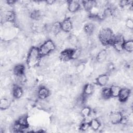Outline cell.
Returning a JSON list of instances; mask_svg holds the SVG:
<instances>
[{
  "label": "cell",
  "instance_id": "obj_14",
  "mask_svg": "<svg viewBox=\"0 0 133 133\" xmlns=\"http://www.w3.org/2000/svg\"><path fill=\"white\" fill-rule=\"evenodd\" d=\"M94 91V87L90 84H86L83 88L84 95L86 96H90Z\"/></svg>",
  "mask_w": 133,
  "mask_h": 133
},
{
  "label": "cell",
  "instance_id": "obj_9",
  "mask_svg": "<svg viewBox=\"0 0 133 133\" xmlns=\"http://www.w3.org/2000/svg\"><path fill=\"white\" fill-rule=\"evenodd\" d=\"M73 50L66 49L62 51L60 55V59L63 61H68L72 59V54Z\"/></svg>",
  "mask_w": 133,
  "mask_h": 133
},
{
  "label": "cell",
  "instance_id": "obj_30",
  "mask_svg": "<svg viewBox=\"0 0 133 133\" xmlns=\"http://www.w3.org/2000/svg\"><path fill=\"white\" fill-rule=\"evenodd\" d=\"M46 2L48 3V4L51 5V4H52L54 3H55V1H47Z\"/></svg>",
  "mask_w": 133,
  "mask_h": 133
},
{
  "label": "cell",
  "instance_id": "obj_25",
  "mask_svg": "<svg viewBox=\"0 0 133 133\" xmlns=\"http://www.w3.org/2000/svg\"><path fill=\"white\" fill-rule=\"evenodd\" d=\"M81 49L79 48L73 50L72 54V58L73 59H78L81 55Z\"/></svg>",
  "mask_w": 133,
  "mask_h": 133
},
{
  "label": "cell",
  "instance_id": "obj_28",
  "mask_svg": "<svg viewBox=\"0 0 133 133\" xmlns=\"http://www.w3.org/2000/svg\"><path fill=\"white\" fill-rule=\"evenodd\" d=\"M89 127H90L89 123H84L81 126V129H82L83 130H86L87 129H88Z\"/></svg>",
  "mask_w": 133,
  "mask_h": 133
},
{
  "label": "cell",
  "instance_id": "obj_19",
  "mask_svg": "<svg viewBox=\"0 0 133 133\" xmlns=\"http://www.w3.org/2000/svg\"><path fill=\"white\" fill-rule=\"evenodd\" d=\"M10 105V101L7 98H2L0 102V108L2 110H6Z\"/></svg>",
  "mask_w": 133,
  "mask_h": 133
},
{
  "label": "cell",
  "instance_id": "obj_21",
  "mask_svg": "<svg viewBox=\"0 0 133 133\" xmlns=\"http://www.w3.org/2000/svg\"><path fill=\"white\" fill-rule=\"evenodd\" d=\"M90 127L94 130H98L100 126V122L99 120L96 118L91 119L89 123Z\"/></svg>",
  "mask_w": 133,
  "mask_h": 133
},
{
  "label": "cell",
  "instance_id": "obj_3",
  "mask_svg": "<svg viewBox=\"0 0 133 133\" xmlns=\"http://www.w3.org/2000/svg\"><path fill=\"white\" fill-rule=\"evenodd\" d=\"M55 44L52 41H46L41 46L39 49L41 56L44 57L49 54L55 49Z\"/></svg>",
  "mask_w": 133,
  "mask_h": 133
},
{
  "label": "cell",
  "instance_id": "obj_29",
  "mask_svg": "<svg viewBox=\"0 0 133 133\" xmlns=\"http://www.w3.org/2000/svg\"><path fill=\"white\" fill-rule=\"evenodd\" d=\"M119 4L122 7H125V6H127L129 4V1H121L119 2Z\"/></svg>",
  "mask_w": 133,
  "mask_h": 133
},
{
  "label": "cell",
  "instance_id": "obj_15",
  "mask_svg": "<svg viewBox=\"0 0 133 133\" xmlns=\"http://www.w3.org/2000/svg\"><path fill=\"white\" fill-rule=\"evenodd\" d=\"M25 71L24 66L22 64H18L14 68V73L16 76L21 75L24 74Z\"/></svg>",
  "mask_w": 133,
  "mask_h": 133
},
{
  "label": "cell",
  "instance_id": "obj_20",
  "mask_svg": "<svg viewBox=\"0 0 133 133\" xmlns=\"http://www.w3.org/2000/svg\"><path fill=\"white\" fill-rule=\"evenodd\" d=\"M95 27L96 26L91 22L88 23L84 26V32L88 35H90L93 32Z\"/></svg>",
  "mask_w": 133,
  "mask_h": 133
},
{
  "label": "cell",
  "instance_id": "obj_13",
  "mask_svg": "<svg viewBox=\"0 0 133 133\" xmlns=\"http://www.w3.org/2000/svg\"><path fill=\"white\" fill-rule=\"evenodd\" d=\"M123 50L127 52H131L133 50V42L132 40L125 41L123 45Z\"/></svg>",
  "mask_w": 133,
  "mask_h": 133
},
{
  "label": "cell",
  "instance_id": "obj_27",
  "mask_svg": "<svg viewBox=\"0 0 133 133\" xmlns=\"http://www.w3.org/2000/svg\"><path fill=\"white\" fill-rule=\"evenodd\" d=\"M125 26L128 29L132 30V28H133L132 20L131 19H130V18L127 19L126 21V22H125Z\"/></svg>",
  "mask_w": 133,
  "mask_h": 133
},
{
  "label": "cell",
  "instance_id": "obj_10",
  "mask_svg": "<svg viewBox=\"0 0 133 133\" xmlns=\"http://www.w3.org/2000/svg\"><path fill=\"white\" fill-rule=\"evenodd\" d=\"M80 4L77 1H71L68 2V9L70 12H75L79 10Z\"/></svg>",
  "mask_w": 133,
  "mask_h": 133
},
{
  "label": "cell",
  "instance_id": "obj_5",
  "mask_svg": "<svg viewBox=\"0 0 133 133\" xmlns=\"http://www.w3.org/2000/svg\"><path fill=\"white\" fill-rule=\"evenodd\" d=\"M130 89L127 88H124L121 89L118 94V98L121 102H124L127 100L130 96Z\"/></svg>",
  "mask_w": 133,
  "mask_h": 133
},
{
  "label": "cell",
  "instance_id": "obj_26",
  "mask_svg": "<svg viewBox=\"0 0 133 133\" xmlns=\"http://www.w3.org/2000/svg\"><path fill=\"white\" fill-rule=\"evenodd\" d=\"M85 69V65L83 62H80L76 66V71L78 74L82 73Z\"/></svg>",
  "mask_w": 133,
  "mask_h": 133
},
{
  "label": "cell",
  "instance_id": "obj_6",
  "mask_svg": "<svg viewBox=\"0 0 133 133\" xmlns=\"http://www.w3.org/2000/svg\"><path fill=\"white\" fill-rule=\"evenodd\" d=\"M61 30L65 32H69L73 28L72 21L69 19H64L61 23Z\"/></svg>",
  "mask_w": 133,
  "mask_h": 133
},
{
  "label": "cell",
  "instance_id": "obj_2",
  "mask_svg": "<svg viewBox=\"0 0 133 133\" xmlns=\"http://www.w3.org/2000/svg\"><path fill=\"white\" fill-rule=\"evenodd\" d=\"M113 32L110 28H104L99 31V38L101 44L108 45L113 42Z\"/></svg>",
  "mask_w": 133,
  "mask_h": 133
},
{
  "label": "cell",
  "instance_id": "obj_11",
  "mask_svg": "<svg viewBox=\"0 0 133 133\" xmlns=\"http://www.w3.org/2000/svg\"><path fill=\"white\" fill-rule=\"evenodd\" d=\"M108 52L105 49H101L96 56V60L99 63L103 62L108 57Z\"/></svg>",
  "mask_w": 133,
  "mask_h": 133
},
{
  "label": "cell",
  "instance_id": "obj_24",
  "mask_svg": "<svg viewBox=\"0 0 133 133\" xmlns=\"http://www.w3.org/2000/svg\"><path fill=\"white\" fill-rule=\"evenodd\" d=\"M91 113V109L89 107H85L83 108L81 111V115L83 117H88Z\"/></svg>",
  "mask_w": 133,
  "mask_h": 133
},
{
  "label": "cell",
  "instance_id": "obj_1",
  "mask_svg": "<svg viewBox=\"0 0 133 133\" xmlns=\"http://www.w3.org/2000/svg\"><path fill=\"white\" fill-rule=\"evenodd\" d=\"M41 55L39 49L36 47H32L29 50L27 58V64L29 67L35 66L40 62Z\"/></svg>",
  "mask_w": 133,
  "mask_h": 133
},
{
  "label": "cell",
  "instance_id": "obj_17",
  "mask_svg": "<svg viewBox=\"0 0 133 133\" xmlns=\"http://www.w3.org/2000/svg\"><path fill=\"white\" fill-rule=\"evenodd\" d=\"M110 91L111 96L113 97H118L119 91L121 89V87L117 85H112L110 88Z\"/></svg>",
  "mask_w": 133,
  "mask_h": 133
},
{
  "label": "cell",
  "instance_id": "obj_22",
  "mask_svg": "<svg viewBox=\"0 0 133 133\" xmlns=\"http://www.w3.org/2000/svg\"><path fill=\"white\" fill-rule=\"evenodd\" d=\"M101 96L102 99L103 100H108L111 97H112L110 88H104L101 91Z\"/></svg>",
  "mask_w": 133,
  "mask_h": 133
},
{
  "label": "cell",
  "instance_id": "obj_8",
  "mask_svg": "<svg viewBox=\"0 0 133 133\" xmlns=\"http://www.w3.org/2000/svg\"><path fill=\"white\" fill-rule=\"evenodd\" d=\"M49 90L48 88L45 86L40 87L37 91L38 97L41 99H45L49 96Z\"/></svg>",
  "mask_w": 133,
  "mask_h": 133
},
{
  "label": "cell",
  "instance_id": "obj_18",
  "mask_svg": "<svg viewBox=\"0 0 133 133\" xmlns=\"http://www.w3.org/2000/svg\"><path fill=\"white\" fill-rule=\"evenodd\" d=\"M68 40L70 45L78 47L79 43H78V40L77 37H76L74 35H69L68 38Z\"/></svg>",
  "mask_w": 133,
  "mask_h": 133
},
{
  "label": "cell",
  "instance_id": "obj_23",
  "mask_svg": "<svg viewBox=\"0 0 133 133\" xmlns=\"http://www.w3.org/2000/svg\"><path fill=\"white\" fill-rule=\"evenodd\" d=\"M17 123L23 127H28V121L27 116H25V115H21L18 119Z\"/></svg>",
  "mask_w": 133,
  "mask_h": 133
},
{
  "label": "cell",
  "instance_id": "obj_16",
  "mask_svg": "<svg viewBox=\"0 0 133 133\" xmlns=\"http://www.w3.org/2000/svg\"><path fill=\"white\" fill-rule=\"evenodd\" d=\"M83 6L86 10H90L96 6V2L93 1H84Z\"/></svg>",
  "mask_w": 133,
  "mask_h": 133
},
{
  "label": "cell",
  "instance_id": "obj_7",
  "mask_svg": "<svg viewBox=\"0 0 133 133\" xmlns=\"http://www.w3.org/2000/svg\"><path fill=\"white\" fill-rule=\"evenodd\" d=\"M109 79V75L106 74H103L98 76L96 78V81L99 85L101 86H104L108 83Z\"/></svg>",
  "mask_w": 133,
  "mask_h": 133
},
{
  "label": "cell",
  "instance_id": "obj_4",
  "mask_svg": "<svg viewBox=\"0 0 133 133\" xmlns=\"http://www.w3.org/2000/svg\"><path fill=\"white\" fill-rule=\"evenodd\" d=\"M109 121L112 124H119L123 119L122 114L117 111L112 112L109 115Z\"/></svg>",
  "mask_w": 133,
  "mask_h": 133
},
{
  "label": "cell",
  "instance_id": "obj_12",
  "mask_svg": "<svg viewBox=\"0 0 133 133\" xmlns=\"http://www.w3.org/2000/svg\"><path fill=\"white\" fill-rule=\"evenodd\" d=\"M22 89L18 85H15L12 87V96L17 99H19L23 95Z\"/></svg>",
  "mask_w": 133,
  "mask_h": 133
}]
</instances>
